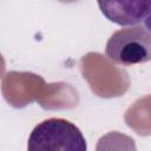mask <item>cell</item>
Masks as SVG:
<instances>
[{
	"label": "cell",
	"mask_w": 151,
	"mask_h": 151,
	"mask_svg": "<svg viewBox=\"0 0 151 151\" xmlns=\"http://www.w3.org/2000/svg\"><path fill=\"white\" fill-rule=\"evenodd\" d=\"M27 151H87L81 131L64 118H50L31 132Z\"/></svg>",
	"instance_id": "obj_1"
},
{
	"label": "cell",
	"mask_w": 151,
	"mask_h": 151,
	"mask_svg": "<svg viewBox=\"0 0 151 151\" xmlns=\"http://www.w3.org/2000/svg\"><path fill=\"white\" fill-rule=\"evenodd\" d=\"M106 55L123 66L143 64L151 60V33L142 27H127L114 32L106 42Z\"/></svg>",
	"instance_id": "obj_2"
},
{
	"label": "cell",
	"mask_w": 151,
	"mask_h": 151,
	"mask_svg": "<svg viewBox=\"0 0 151 151\" xmlns=\"http://www.w3.org/2000/svg\"><path fill=\"white\" fill-rule=\"evenodd\" d=\"M101 13L120 26H132L146 18L151 1H99Z\"/></svg>",
	"instance_id": "obj_3"
},
{
	"label": "cell",
	"mask_w": 151,
	"mask_h": 151,
	"mask_svg": "<svg viewBox=\"0 0 151 151\" xmlns=\"http://www.w3.org/2000/svg\"><path fill=\"white\" fill-rule=\"evenodd\" d=\"M144 25H145V28L151 33V8H150L146 18L144 19Z\"/></svg>",
	"instance_id": "obj_4"
}]
</instances>
